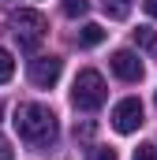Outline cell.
I'll use <instances>...</instances> for the list:
<instances>
[{
	"instance_id": "6da1fadb",
	"label": "cell",
	"mask_w": 157,
	"mask_h": 160,
	"mask_svg": "<svg viewBox=\"0 0 157 160\" xmlns=\"http://www.w3.org/2000/svg\"><path fill=\"white\" fill-rule=\"evenodd\" d=\"M15 130L30 145H52L56 142V116L45 104H19L15 108Z\"/></svg>"
},
{
	"instance_id": "7a4b0ae2",
	"label": "cell",
	"mask_w": 157,
	"mask_h": 160,
	"mask_svg": "<svg viewBox=\"0 0 157 160\" xmlns=\"http://www.w3.org/2000/svg\"><path fill=\"white\" fill-rule=\"evenodd\" d=\"M105 97H109V89H105V78L97 75V71H78L75 75V86H71V104H75L78 112H97L101 104H105Z\"/></svg>"
},
{
	"instance_id": "3957f363",
	"label": "cell",
	"mask_w": 157,
	"mask_h": 160,
	"mask_svg": "<svg viewBox=\"0 0 157 160\" xmlns=\"http://www.w3.org/2000/svg\"><path fill=\"white\" fill-rule=\"evenodd\" d=\"M45 30H49V22H45V15L34 11V8H19L11 15V34L19 38L23 48H38L41 38H45Z\"/></svg>"
},
{
	"instance_id": "277c9868",
	"label": "cell",
	"mask_w": 157,
	"mask_h": 160,
	"mask_svg": "<svg viewBox=\"0 0 157 160\" xmlns=\"http://www.w3.org/2000/svg\"><path fill=\"white\" fill-rule=\"evenodd\" d=\"M112 127H116V134H135L142 127V101L138 97H123L112 108Z\"/></svg>"
},
{
	"instance_id": "5b68a950",
	"label": "cell",
	"mask_w": 157,
	"mask_h": 160,
	"mask_svg": "<svg viewBox=\"0 0 157 160\" xmlns=\"http://www.w3.org/2000/svg\"><path fill=\"white\" fill-rule=\"evenodd\" d=\"M60 71H64V60H60V56H38V60H30V82L41 86V89L56 86Z\"/></svg>"
},
{
	"instance_id": "8992f818",
	"label": "cell",
	"mask_w": 157,
	"mask_h": 160,
	"mask_svg": "<svg viewBox=\"0 0 157 160\" xmlns=\"http://www.w3.org/2000/svg\"><path fill=\"white\" fill-rule=\"evenodd\" d=\"M109 63H112V71H116L123 82H138V78H142V60H138L131 48H116Z\"/></svg>"
},
{
	"instance_id": "52a82bcc",
	"label": "cell",
	"mask_w": 157,
	"mask_h": 160,
	"mask_svg": "<svg viewBox=\"0 0 157 160\" xmlns=\"http://www.w3.org/2000/svg\"><path fill=\"white\" fill-rule=\"evenodd\" d=\"M105 41V26H97V22H86L82 30H78V45L82 48H94V45H101Z\"/></svg>"
},
{
	"instance_id": "ba28073f",
	"label": "cell",
	"mask_w": 157,
	"mask_h": 160,
	"mask_svg": "<svg viewBox=\"0 0 157 160\" xmlns=\"http://www.w3.org/2000/svg\"><path fill=\"white\" fill-rule=\"evenodd\" d=\"M101 8H105L109 19H127L131 15V0H101Z\"/></svg>"
},
{
	"instance_id": "9c48e42d",
	"label": "cell",
	"mask_w": 157,
	"mask_h": 160,
	"mask_svg": "<svg viewBox=\"0 0 157 160\" xmlns=\"http://www.w3.org/2000/svg\"><path fill=\"white\" fill-rule=\"evenodd\" d=\"M60 8H64V15H68V19H78V15H86V11H90V0H64Z\"/></svg>"
},
{
	"instance_id": "30bf717a",
	"label": "cell",
	"mask_w": 157,
	"mask_h": 160,
	"mask_svg": "<svg viewBox=\"0 0 157 160\" xmlns=\"http://www.w3.org/2000/svg\"><path fill=\"white\" fill-rule=\"evenodd\" d=\"M135 45H138V48H157V34L150 26H138V30H135Z\"/></svg>"
},
{
	"instance_id": "8fae6325",
	"label": "cell",
	"mask_w": 157,
	"mask_h": 160,
	"mask_svg": "<svg viewBox=\"0 0 157 160\" xmlns=\"http://www.w3.org/2000/svg\"><path fill=\"white\" fill-rule=\"evenodd\" d=\"M11 75H15V60H11L8 48H0V82H8Z\"/></svg>"
},
{
	"instance_id": "7c38bea8",
	"label": "cell",
	"mask_w": 157,
	"mask_h": 160,
	"mask_svg": "<svg viewBox=\"0 0 157 160\" xmlns=\"http://www.w3.org/2000/svg\"><path fill=\"white\" fill-rule=\"evenodd\" d=\"M86 160H116V149H109V145H94Z\"/></svg>"
},
{
	"instance_id": "4fadbf2b",
	"label": "cell",
	"mask_w": 157,
	"mask_h": 160,
	"mask_svg": "<svg viewBox=\"0 0 157 160\" xmlns=\"http://www.w3.org/2000/svg\"><path fill=\"white\" fill-rule=\"evenodd\" d=\"M135 160H157V145H138L135 149Z\"/></svg>"
},
{
	"instance_id": "5bb4252c",
	"label": "cell",
	"mask_w": 157,
	"mask_h": 160,
	"mask_svg": "<svg viewBox=\"0 0 157 160\" xmlns=\"http://www.w3.org/2000/svg\"><path fill=\"white\" fill-rule=\"evenodd\" d=\"M0 160H15V149L8 145V138L0 134Z\"/></svg>"
},
{
	"instance_id": "9a60e30c",
	"label": "cell",
	"mask_w": 157,
	"mask_h": 160,
	"mask_svg": "<svg viewBox=\"0 0 157 160\" xmlns=\"http://www.w3.org/2000/svg\"><path fill=\"white\" fill-rule=\"evenodd\" d=\"M142 8H146V11H150V15L157 19V0H142Z\"/></svg>"
}]
</instances>
